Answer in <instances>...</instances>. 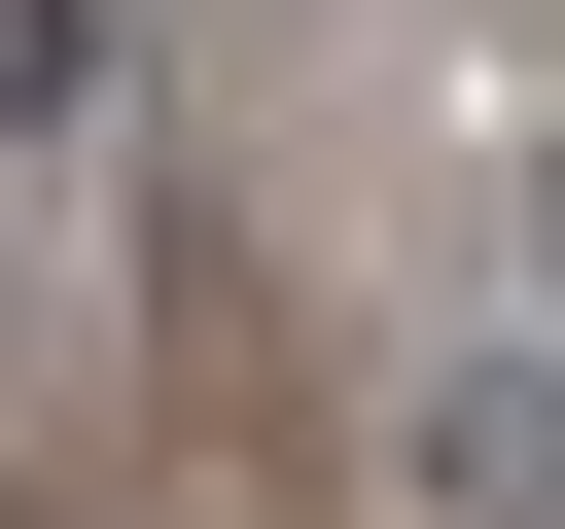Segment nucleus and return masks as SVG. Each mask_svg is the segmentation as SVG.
<instances>
[{
	"label": "nucleus",
	"mask_w": 565,
	"mask_h": 529,
	"mask_svg": "<svg viewBox=\"0 0 565 529\" xmlns=\"http://www.w3.org/2000/svg\"><path fill=\"white\" fill-rule=\"evenodd\" d=\"M424 494H459V529H565V353H459V388H424Z\"/></svg>",
	"instance_id": "f257e3e1"
},
{
	"label": "nucleus",
	"mask_w": 565,
	"mask_h": 529,
	"mask_svg": "<svg viewBox=\"0 0 565 529\" xmlns=\"http://www.w3.org/2000/svg\"><path fill=\"white\" fill-rule=\"evenodd\" d=\"M106 106V0H0V141H71Z\"/></svg>",
	"instance_id": "f03ea898"
}]
</instances>
